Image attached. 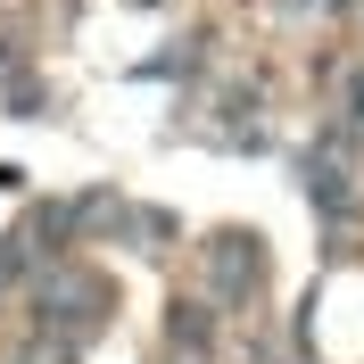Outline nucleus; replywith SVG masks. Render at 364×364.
<instances>
[]
</instances>
